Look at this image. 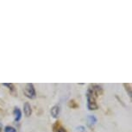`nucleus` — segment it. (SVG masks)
Returning <instances> with one entry per match:
<instances>
[{"instance_id": "423d86ee", "label": "nucleus", "mask_w": 132, "mask_h": 132, "mask_svg": "<svg viewBox=\"0 0 132 132\" xmlns=\"http://www.w3.org/2000/svg\"><path fill=\"white\" fill-rule=\"evenodd\" d=\"M14 117H15V121L16 122H19L20 120H21L22 118V111L21 110H20L18 107H16V108L14 109Z\"/></svg>"}, {"instance_id": "4468645a", "label": "nucleus", "mask_w": 132, "mask_h": 132, "mask_svg": "<svg viewBox=\"0 0 132 132\" xmlns=\"http://www.w3.org/2000/svg\"><path fill=\"white\" fill-rule=\"evenodd\" d=\"M2 129H3V125H2V123H0V132L2 131Z\"/></svg>"}, {"instance_id": "f8f14e48", "label": "nucleus", "mask_w": 132, "mask_h": 132, "mask_svg": "<svg viewBox=\"0 0 132 132\" xmlns=\"http://www.w3.org/2000/svg\"><path fill=\"white\" fill-rule=\"evenodd\" d=\"M58 132H67V130H66V129H64L63 127H60V129H59V130H58Z\"/></svg>"}, {"instance_id": "f257e3e1", "label": "nucleus", "mask_w": 132, "mask_h": 132, "mask_svg": "<svg viewBox=\"0 0 132 132\" xmlns=\"http://www.w3.org/2000/svg\"><path fill=\"white\" fill-rule=\"evenodd\" d=\"M96 98L97 96L93 93L92 89L89 87L86 93V98H87V107L90 111H96L98 110V106L96 103Z\"/></svg>"}, {"instance_id": "ddd939ff", "label": "nucleus", "mask_w": 132, "mask_h": 132, "mask_svg": "<svg viewBox=\"0 0 132 132\" xmlns=\"http://www.w3.org/2000/svg\"><path fill=\"white\" fill-rule=\"evenodd\" d=\"M78 129L80 131H85L86 130V128H85L84 126H79V127H78Z\"/></svg>"}, {"instance_id": "9b49d317", "label": "nucleus", "mask_w": 132, "mask_h": 132, "mask_svg": "<svg viewBox=\"0 0 132 132\" xmlns=\"http://www.w3.org/2000/svg\"><path fill=\"white\" fill-rule=\"evenodd\" d=\"M4 86L8 87V88H9L11 92L15 91V86H14V85L12 84V83H10V84H9V83H4Z\"/></svg>"}, {"instance_id": "6e6552de", "label": "nucleus", "mask_w": 132, "mask_h": 132, "mask_svg": "<svg viewBox=\"0 0 132 132\" xmlns=\"http://www.w3.org/2000/svg\"><path fill=\"white\" fill-rule=\"evenodd\" d=\"M68 106L72 109H76L79 107V104H77L74 100H70L68 102Z\"/></svg>"}, {"instance_id": "1a4fd4ad", "label": "nucleus", "mask_w": 132, "mask_h": 132, "mask_svg": "<svg viewBox=\"0 0 132 132\" xmlns=\"http://www.w3.org/2000/svg\"><path fill=\"white\" fill-rule=\"evenodd\" d=\"M4 132H16V129L12 126H6L4 128Z\"/></svg>"}, {"instance_id": "20e7f679", "label": "nucleus", "mask_w": 132, "mask_h": 132, "mask_svg": "<svg viewBox=\"0 0 132 132\" xmlns=\"http://www.w3.org/2000/svg\"><path fill=\"white\" fill-rule=\"evenodd\" d=\"M60 111H61V109H60L59 105H54L51 108L50 110V113L51 116L53 117L54 118H57L60 115Z\"/></svg>"}, {"instance_id": "0eeeda50", "label": "nucleus", "mask_w": 132, "mask_h": 132, "mask_svg": "<svg viewBox=\"0 0 132 132\" xmlns=\"http://www.w3.org/2000/svg\"><path fill=\"white\" fill-rule=\"evenodd\" d=\"M97 121H98V119L94 115H89L87 117V122H88V123L90 124V125H93V124H95L97 123Z\"/></svg>"}, {"instance_id": "39448f33", "label": "nucleus", "mask_w": 132, "mask_h": 132, "mask_svg": "<svg viewBox=\"0 0 132 132\" xmlns=\"http://www.w3.org/2000/svg\"><path fill=\"white\" fill-rule=\"evenodd\" d=\"M23 112L25 114L26 117H29L31 116L32 114V108H31V105L29 102H26L23 105Z\"/></svg>"}, {"instance_id": "9d476101", "label": "nucleus", "mask_w": 132, "mask_h": 132, "mask_svg": "<svg viewBox=\"0 0 132 132\" xmlns=\"http://www.w3.org/2000/svg\"><path fill=\"white\" fill-rule=\"evenodd\" d=\"M60 122H55L54 124L53 125V131L54 132H58L59 129H60Z\"/></svg>"}, {"instance_id": "7ed1b4c3", "label": "nucleus", "mask_w": 132, "mask_h": 132, "mask_svg": "<svg viewBox=\"0 0 132 132\" xmlns=\"http://www.w3.org/2000/svg\"><path fill=\"white\" fill-rule=\"evenodd\" d=\"M90 88L92 89V91L93 92V93L95 94L97 97L99 95H102L104 93L103 88H102L100 86H98V85H92L90 86Z\"/></svg>"}, {"instance_id": "f03ea898", "label": "nucleus", "mask_w": 132, "mask_h": 132, "mask_svg": "<svg viewBox=\"0 0 132 132\" xmlns=\"http://www.w3.org/2000/svg\"><path fill=\"white\" fill-rule=\"evenodd\" d=\"M24 94H25L26 97H28L29 98H36V89H35V86L33 84L29 83L26 85L25 88H24Z\"/></svg>"}]
</instances>
